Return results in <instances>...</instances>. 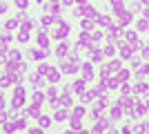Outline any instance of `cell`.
<instances>
[{
    "instance_id": "obj_1",
    "label": "cell",
    "mask_w": 149,
    "mask_h": 134,
    "mask_svg": "<svg viewBox=\"0 0 149 134\" xmlns=\"http://www.w3.org/2000/svg\"><path fill=\"white\" fill-rule=\"evenodd\" d=\"M7 27H9V29H16V27H18V18H11L7 22Z\"/></svg>"
},
{
    "instance_id": "obj_5",
    "label": "cell",
    "mask_w": 149,
    "mask_h": 134,
    "mask_svg": "<svg viewBox=\"0 0 149 134\" xmlns=\"http://www.w3.org/2000/svg\"><path fill=\"white\" fill-rule=\"evenodd\" d=\"M62 2H65V5H71V2H74V0H62Z\"/></svg>"
},
{
    "instance_id": "obj_2",
    "label": "cell",
    "mask_w": 149,
    "mask_h": 134,
    "mask_svg": "<svg viewBox=\"0 0 149 134\" xmlns=\"http://www.w3.org/2000/svg\"><path fill=\"white\" fill-rule=\"evenodd\" d=\"M27 2H29V0H16V5H18L20 9H25V7H27Z\"/></svg>"
},
{
    "instance_id": "obj_3",
    "label": "cell",
    "mask_w": 149,
    "mask_h": 134,
    "mask_svg": "<svg viewBox=\"0 0 149 134\" xmlns=\"http://www.w3.org/2000/svg\"><path fill=\"white\" fill-rule=\"evenodd\" d=\"M7 11V5H5V2H0V13H5Z\"/></svg>"
},
{
    "instance_id": "obj_4",
    "label": "cell",
    "mask_w": 149,
    "mask_h": 134,
    "mask_svg": "<svg viewBox=\"0 0 149 134\" xmlns=\"http://www.w3.org/2000/svg\"><path fill=\"white\" fill-rule=\"evenodd\" d=\"M111 2H113L116 7H118V5H123V0H111Z\"/></svg>"
}]
</instances>
